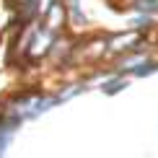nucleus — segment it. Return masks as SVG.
<instances>
[{
  "mask_svg": "<svg viewBox=\"0 0 158 158\" xmlns=\"http://www.w3.org/2000/svg\"><path fill=\"white\" fill-rule=\"evenodd\" d=\"M39 23H42L44 29H49L52 34H65V31H68V8H65L62 0L52 3L49 8L42 13Z\"/></svg>",
  "mask_w": 158,
  "mask_h": 158,
  "instance_id": "nucleus-4",
  "label": "nucleus"
},
{
  "mask_svg": "<svg viewBox=\"0 0 158 158\" xmlns=\"http://www.w3.org/2000/svg\"><path fill=\"white\" fill-rule=\"evenodd\" d=\"M124 29H132V31H140V34L153 36V31L158 29V21H156V18H148V16H137V13H130L127 21H124Z\"/></svg>",
  "mask_w": 158,
  "mask_h": 158,
  "instance_id": "nucleus-5",
  "label": "nucleus"
},
{
  "mask_svg": "<svg viewBox=\"0 0 158 158\" xmlns=\"http://www.w3.org/2000/svg\"><path fill=\"white\" fill-rule=\"evenodd\" d=\"M96 88L101 91V96H117V94H122V91H127L130 88V78H119V75H109V78H104L101 83H96Z\"/></svg>",
  "mask_w": 158,
  "mask_h": 158,
  "instance_id": "nucleus-6",
  "label": "nucleus"
},
{
  "mask_svg": "<svg viewBox=\"0 0 158 158\" xmlns=\"http://www.w3.org/2000/svg\"><path fill=\"white\" fill-rule=\"evenodd\" d=\"M158 47H145V49H137V52H127V55H119V57H111L106 62V68L111 70V75H119V78H130L132 75V70L137 65H143L148 60V57L158 55L156 52Z\"/></svg>",
  "mask_w": 158,
  "mask_h": 158,
  "instance_id": "nucleus-3",
  "label": "nucleus"
},
{
  "mask_svg": "<svg viewBox=\"0 0 158 158\" xmlns=\"http://www.w3.org/2000/svg\"><path fill=\"white\" fill-rule=\"evenodd\" d=\"M106 3H111V0H106Z\"/></svg>",
  "mask_w": 158,
  "mask_h": 158,
  "instance_id": "nucleus-8",
  "label": "nucleus"
},
{
  "mask_svg": "<svg viewBox=\"0 0 158 158\" xmlns=\"http://www.w3.org/2000/svg\"><path fill=\"white\" fill-rule=\"evenodd\" d=\"M109 31H85L78 36L75 47V70H91L109 62V47H106Z\"/></svg>",
  "mask_w": 158,
  "mask_h": 158,
  "instance_id": "nucleus-1",
  "label": "nucleus"
},
{
  "mask_svg": "<svg viewBox=\"0 0 158 158\" xmlns=\"http://www.w3.org/2000/svg\"><path fill=\"white\" fill-rule=\"evenodd\" d=\"M156 73H158V55L148 57L143 65H137V68L132 70V75H130V81H132V78H150V75H156Z\"/></svg>",
  "mask_w": 158,
  "mask_h": 158,
  "instance_id": "nucleus-7",
  "label": "nucleus"
},
{
  "mask_svg": "<svg viewBox=\"0 0 158 158\" xmlns=\"http://www.w3.org/2000/svg\"><path fill=\"white\" fill-rule=\"evenodd\" d=\"M106 47H109V60H111V57L127 55V52H137V49H145V47H156V44H153V36L122 26L119 31H109Z\"/></svg>",
  "mask_w": 158,
  "mask_h": 158,
  "instance_id": "nucleus-2",
  "label": "nucleus"
}]
</instances>
